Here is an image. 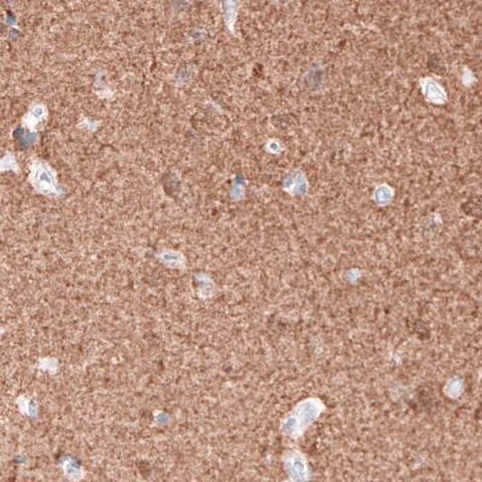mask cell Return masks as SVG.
Masks as SVG:
<instances>
[{"instance_id": "6da1fadb", "label": "cell", "mask_w": 482, "mask_h": 482, "mask_svg": "<svg viewBox=\"0 0 482 482\" xmlns=\"http://www.w3.org/2000/svg\"><path fill=\"white\" fill-rule=\"evenodd\" d=\"M28 180L35 190L42 195L50 197L60 195L56 170L42 159H35L30 164Z\"/></svg>"}, {"instance_id": "7a4b0ae2", "label": "cell", "mask_w": 482, "mask_h": 482, "mask_svg": "<svg viewBox=\"0 0 482 482\" xmlns=\"http://www.w3.org/2000/svg\"><path fill=\"white\" fill-rule=\"evenodd\" d=\"M47 116L46 107H44L42 104H34L29 109L28 112L26 114V116L24 117L22 120V123H24L26 128H28L30 130H37V125L42 122V120H45Z\"/></svg>"}]
</instances>
